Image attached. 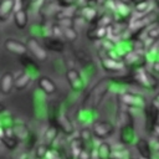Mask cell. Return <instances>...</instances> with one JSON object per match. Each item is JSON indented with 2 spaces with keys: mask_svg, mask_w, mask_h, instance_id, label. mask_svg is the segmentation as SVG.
<instances>
[{
  "mask_svg": "<svg viewBox=\"0 0 159 159\" xmlns=\"http://www.w3.org/2000/svg\"><path fill=\"white\" fill-rule=\"evenodd\" d=\"M66 80L73 92L81 93L86 89L87 87V81L84 80L83 75L77 70V68H68L66 71Z\"/></svg>",
  "mask_w": 159,
  "mask_h": 159,
  "instance_id": "6",
  "label": "cell"
},
{
  "mask_svg": "<svg viewBox=\"0 0 159 159\" xmlns=\"http://www.w3.org/2000/svg\"><path fill=\"white\" fill-rule=\"evenodd\" d=\"M14 14V0H0V21H6Z\"/></svg>",
  "mask_w": 159,
  "mask_h": 159,
  "instance_id": "23",
  "label": "cell"
},
{
  "mask_svg": "<svg viewBox=\"0 0 159 159\" xmlns=\"http://www.w3.org/2000/svg\"><path fill=\"white\" fill-rule=\"evenodd\" d=\"M144 112V124H145V130L150 134L154 133L157 124L159 123V109L152 103L148 102L145 108L143 109Z\"/></svg>",
  "mask_w": 159,
  "mask_h": 159,
  "instance_id": "7",
  "label": "cell"
},
{
  "mask_svg": "<svg viewBox=\"0 0 159 159\" xmlns=\"http://www.w3.org/2000/svg\"><path fill=\"white\" fill-rule=\"evenodd\" d=\"M134 145H135V148H137L140 158H145V159H152L153 158V149L150 147L149 139L138 138V140L135 142Z\"/></svg>",
  "mask_w": 159,
  "mask_h": 159,
  "instance_id": "14",
  "label": "cell"
},
{
  "mask_svg": "<svg viewBox=\"0 0 159 159\" xmlns=\"http://www.w3.org/2000/svg\"><path fill=\"white\" fill-rule=\"evenodd\" d=\"M12 130H14V134H15L16 139L19 142H24V143L27 140V138H29V135L31 133V130L29 129V127L24 122H21V120L20 122H14Z\"/></svg>",
  "mask_w": 159,
  "mask_h": 159,
  "instance_id": "16",
  "label": "cell"
},
{
  "mask_svg": "<svg viewBox=\"0 0 159 159\" xmlns=\"http://www.w3.org/2000/svg\"><path fill=\"white\" fill-rule=\"evenodd\" d=\"M152 10H154V5H153L152 0H148V1L134 5V12L137 15H145V14L150 12Z\"/></svg>",
  "mask_w": 159,
  "mask_h": 159,
  "instance_id": "25",
  "label": "cell"
},
{
  "mask_svg": "<svg viewBox=\"0 0 159 159\" xmlns=\"http://www.w3.org/2000/svg\"><path fill=\"white\" fill-rule=\"evenodd\" d=\"M19 143L20 142L16 139V137L14 134V130H12V127H6L5 132H4V135L1 138V144H4L5 148L9 149V150H14V149H16Z\"/></svg>",
  "mask_w": 159,
  "mask_h": 159,
  "instance_id": "15",
  "label": "cell"
},
{
  "mask_svg": "<svg viewBox=\"0 0 159 159\" xmlns=\"http://www.w3.org/2000/svg\"><path fill=\"white\" fill-rule=\"evenodd\" d=\"M123 63L125 65V68H129L133 72L140 68H145V66L148 65V60L144 52L132 50L123 57Z\"/></svg>",
  "mask_w": 159,
  "mask_h": 159,
  "instance_id": "5",
  "label": "cell"
},
{
  "mask_svg": "<svg viewBox=\"0 0 159 159\" xmlns=\"http://www.w3.org/2000/svg\"><path fill=\"white\" fill-rule=\"evenodd\" d=\"M78 37V31L77 29L75 27H66V29H62V39L72 42L75 40H77Z\"/></svg>",
  "mask_w": 159,
  "mask_h": 159,
  "instance_id": "28",
  "label": "cell"
},
{
  "mask_svg": "<svg viewBox=\"0 0 159 159\" xmlns=\"http://www.w3.org/2000/svg\"><path fill=\"white\" fill-rule=\"evenodd\" d=\"M4 109H5V107H4V106L0 103V113H1V112H4Z\"/></svg>",
  "mask_w": 159,
  "mask_h": 159,
  "instance_id": "33",
  "label": "cell"
},
{
  "mask_svg": "<svg viewBox=\"0 0 159 159\" xmlns=\"http://www.w3.org/2000/svg\"><path fill=\"white\" fill-rule=\"evenodd\" d=\"M14 22L19 29H25L29 24V14L25 9L17 10L14 12Z\"/></svg>",
  "mask_w": 159,
  "mask_h": 159,
  "instance_id": "24",
  "label": "cell"
},
{
  "mask_svg": "<svg viewBox=\"0 0 159 159\" xmlns=\"http://www.w3.org/2000/svg\"><path fill=\"white\" fill-rule=\"evenodd\" d=\"M150 67H152V71L155 72V73H159V58H157L154 62L150 63Z\"/></svg>",
  "mask_w": 159,
  "mask_h": 159,
  "instance_id": "30",
  "label": "cell"
},
{
  "mask_svg": "<svg viewBox=\"0 0 159 159\" xmlns=\"http://www.w3.org/2000/svg\"><path fill=\"white\" fill-rule=\"evenodd\" d=\"M14 82H15V75L10 71H6L0 77V92L2 94H9L14 89Z\"/></svg>",
  "mask_w": 159,
  "mask_h": 159,
  "instance_id": "12",
  "label": "cell"
},
{
  "mask_svg": "<svg viewBox=\"0 0 159 159\" xmlns=\"http://www.w3.org/2000/svg\"><path fill=\"white\" fill-rule=\"evenodd\" d=\"M158 22H159V19H158Z\"/></svg>",
  "mask_w": 159,
  "mask_h": 159,
  "instance_id": "37",
  "label": "cell"
},
{
  "mask_svg": "<svg viewBox=\"0 0 159 159\" xmlns=\"http://www.w3.org/2000/svg\"><path fill=\"white\" fill-rule=\"evenodd\" d=\"M152 103H153V104H154V106H155V107H157V108L159 109V92H158V93L155 94V97L153 98Z\"/></svg>",
  "mask_w": 159,
  "mask_h": 159,
  "instance_id": "31",
  "label": "cell"
},
{
  "mask_svg": "<svg viewBox=\"0 0 159 159\" xmlns=\"http://www.w3.org/2000/svg\"><path fill=\"white\" fill-rule=\"evenodd\" d=\"M91 130L92 134L96 139L101 140H106L108 139L116 130V125L111 122V120H104V119H96L92 125H91Z\"/></svg>",
  "mask_w": 159,
  "mask_h": 159,
  "instance_id": "4",
  "label": "cell"
},
{
  "mask_svg": "<svg viewBox=\"0 0 159 159\" xmlns=\"http://www.w3.org/2000/svg\"><path fill=\"white\" fill-rule=\"evenodd\" d=\"M43 43H45V48L50 50V51H55V52H62L65 48V43L61 39H56V37H45L43 39Z\"/></svg>",
  "mask_w": 159,
  "mask_h": 159,
  "instance_id": "21",
  "label": "cell"
},
{
  "mask_svg": "<svg viewBox=\"0 0 159 159\" xmlns=\"http://www.w3.org/2000/svg\"><path fill=\"white\" fill-rule=\"evenodd\" d=\"M94 113L96 111L92 108H87V107H81L78 114H77V119L81 124L87 125L89 124V122H94Z\"/></svg>",
  "mask_w": 159,
  "mask_h": 159,
  "instance_id": "22",
  "label": "cell"
},
{
  "mask_svg": "<svg viewBox=\"0 0 159 159\" xmlns=\"http://www.w3.org/2000/svg\"><path fill=\"white\" fill-rule=\"evenodd\" d=\"M132 77L143 88H147V89H150V91H155V89L159 88V80H157V77L150 71H148L145 68L133 71Z\"/></svg>",
  "mask_w": 159,
  "mask_h": 159,
  "instance_id": "3",
  "label": "cell"
},
{
  "mask_svg": "<svg viewBox=\"0 0 159 159\" xmlns=\"http://www.w3.org/2000/svg\"><path fill=\"white\" fill-rule=\"evenodd\" d=\"M26 47L27 51H30V53L37 60V61H45L47 60V50L45 48V46H42L36 37H29L26 40Z\"/></svg>",
  "mask_w": 159,
  "mask_h": 159,
  "instance_id": "9",
  "label": "cell"
},
{
  "mask_svg": "<svg viewBox=\"0 0 159 159\" xmlns=\"http://www.w3.org/2000/svg\"><path fill=\"white\" fill-rule=\"evenodd\" d=\"M4 47L14 53V55H17V56H25L26 52H27V47H26V43L16 40V39H6L5 42H4Z\"/></svg>",
  "mask_w": 159,
  "mask_h": 159,
  "instance_id": "11",
  "label": "cell"
},
{
  "mask_svg": "<svg viewBox=\"0 0 159 159\" xmlns=\"http://www.w3.org/2000/svg\"><path fill=\"white\" fill-rule=\"evenodd\" d=\"M98 16H99V14H98V11H97L94 7H92V6H89V5H86V6L81 7L80 17L83 19L86 22H88V24L96 22V24H97L96 20H98Z\"/></svg>",
  "mask_w": 159,
  "mask_h": 159,
  "instance_id": "19",
  "label": "cell"
},
{
  "mask_svg": "<svg viewBox=\"0 0 159 159\" xmlns=\"http://www.w3.org/2000/svg\"><path fill=\"white\" fill-rule=\"evenodd\" d=\"M145 37H149L153 41H158L159 40V22H154L153 25H150L147 30H145Z\"/></svg>",
  "mask_w": 159,
  "mask_h": 159,
  "instance_id": "27",
  "label": "cell"
},
{
  "mask_svg": "<svg viewBox=\"0 0 159 159\" xmlns=\"http://www.w3.org/2000/svg\"><path fill=\"white\" fill-rule=\"evenodd\" d=\"M118 118V125H119V142L124 147L135 144L138 140V135L135 132L134 119L132 116V112L129 109H122L117 114Z\"/></svg>",
  "mask_w": 159,
  "mask_h": 159,
  "instance_id": "1",
  "label": "cell"
},
{
  "mask_svg": "<svg viewBox=\"0 0 159 159\" xmlns=\"http://www.w3.org/2000/svg\"><path fill=\"white\" fill-rule=\"evenodd\" d=\"M37 86H39L40 91L47 96H51V94L56 93V91H57L56 83L52 81V78H50L47 76H40L37 80Z\"/></svg>",
  "mask_w": 159,
  "mask_h": 159,
  "instance_id": "13",
  "label": "cell"
},
{
  "mask_svg": "<svg viewBox=\"0 0 159 159\" xmlns=\"http://www.w3.org/2000/svg\"><path fill=\"white\" fill-rule=\"evenodd\" d=\"M0 143H1V142H0Z\"/></svg>",
  "mask_w": 159,
  "mask_h": 159,
  "instance_id": "38",
  "label": "cell"
},
{
  "mask_svg": "<svg viewBox=\"0 0 159 159\" xmlns=\"http://www.w3.org/2000/svg\"><path fill=\"white\" fill-rule=\"evenodd\" d=\"M87 37L91 41H102L107 39V27H102L96 24L94 27L87 30Z\"/></svg>",
  "mask_w": 159,
  "mask_h": 159,
  "instance_id": "20",
  "label": "cell"
},
{
  "mask_svg": "<svg viewBox=\"0 0 159 159\" xmlns=\"http://www.w3.org/2000/svg\"><path fill=\"white\" fill-rule=\"evenodd\" d=\"M119 102L129 111L144 109L145 106L148 104L147 99L142 94L132 92V91H123L122 93H119Z\"/></svg>",
  "mask_w": 159,
  "mask_h": 159,
  "instance_id": "2",
  "label": "cell"
},
{
  "mask_svg": "<svg viewBox=\"0 0 159 159\" xmlns=\"http://www.w3.org/2000/svg\"><path fill=\"white\" fill-rule=\"evenodd\" d=\"M51 124L55 125V127H57L61 132H63V133L67 134V135H70V134H72V133L75 132V125H73V123L71 122V119L68 118V116H67L65 112H62V111L58 112L56 119H55L53 123H51Z\"/></svg>",
  "mask_w": 159,
  "mask_h": 159,
  "instance_id": "10",
  "label": "cell"
},
{
  "mask_svg": "<svg viewBox=\"0 0 159 159\" xmlns=\"http://www.w3.org/2000/svg\"><path fill=\"white\" fill-rule=\"evenodd\" d=\"M32 1H36V0H32Z\"/></svg>",
  "mask_w": 159,
  "mask_h": 159,
  "instance_id": "36",
  "label": "cell"
},
{
  "mask_svg": "<svg viewBox=\"0 0 159 159\" xmlns=\"http://www.w3.org/2000/svg\"><path fill=\"white\" fill-rule=\"evenodd\" d=\"M98 56H99L102 68L107 72L119 73V72H123L124 70H127L123 61H116V60L109 58L108 56H106V51H101V53H98Z\"/></svg>",
  "mask_w": 159,
  "mask_h": 159,
  "instance_id": "8",
  "label": "cell"
},
{
  "mask_svg": "<svg viewBox=\"0 0 159 159\" xmlns=\"http://www.w3.org/2000/svg\"><path fill=\"white\" fill-rule=\"evenodd\" d=\"M58 134H60L58 128L55 127V125H52V124H50L47 127V129H45V132H43L42 144H45L47 147H51L56 142V139H58Z\"/></svg>",
  "mask_w": 159,
  "mask_h": 159,
  "instance_id": "18",
  "label": "cell"
},
{
  "mask_svg": "<svg viewBox=\"0 0 159 159\" xmlns=\"http://www.w3.org/2000/svg\"><path fill=\"white\" fill-rule=\"evenodd\" d=\"M139 159H145V158H139ZM152 159H153V158H152Z\"/></svg>",
  "mask_w": 159,
  "mask_h": 159,
  "instance_id": "35",
  "label": "cell"
},
{
  "mask_svg": "<svg viewBox=\"0 0 159 159\" xmlns=\"http://www.w3.org/2000/svg\"><path fill=\"white\" fill-rule=\"evenodd\" d=\"M132 158L129 154V150L127 147H120V148H114L112 152V159H129Z\"/></svg>",
  "mask_w": 159,
  "mask_h": 159,
  "instance_id": "26",
  "label": "cell"
},
{
  "mask_svg": "<svg viewBox=\"0 0 159 159\" xmlns=\"http://www.w3.org/2000/svg\"><path fill=\"white\" fill-rule=\"evenodd\" d=\"M154 1H155V2H157V4L159 5V0H154Z\"/></svg>",
  "mask_w": 159,
  "mask_h": 159,
  "instance_id": "34",
  "label": "cell"
},
{
  "mask_svg": "<svg viewBox=\"0 0 159 159\" xmlns=\"http://www.w3.org/2000/svg\"><path fill=\"white\" fill-rule=\"evenodd\" d=\"M48 149H50V147H47V145H45V144H42V143L39 144V145L35 148V158H36V159H45V157H46Z\"/></svg>",
  "mask_w": 159,
  "mask_h": 159,
  "instance_id": "29",
  "label": "cell"
},
{
  "mask_svg": "<svg viewBox=\"0 0 159 159\" xmlns=\"http://www.w3.org/2000/svg\"><path fill=\"white\" fill-rule=\"evenodd\" d=\"M144 1H148V0H130V2H133L134 5H137V4H140V2H144Z\"/></svg>",
  "mask_w": 159,
  "mask_h": 159,
  "instance_id": "32",
  "label": "cell"
},
{
  "mask_svg": "<svg viewBox=\"0 0 159 159\" xmlns=\"http://www.w3.org/2000/svg\"><path fill=\"white\" fill-rule=\"evenodd\" d=\"M31 81H32V76L24 70V71H21L20 73H17L15 76L14 88L16 91H22V89H25V88L29 87V84L31 83Z\"/></svg>",
  "mask_w": 159,
  "mask_h": 159,
  "instance_id": "17",
  "label": "cell"
}]
</instances>
